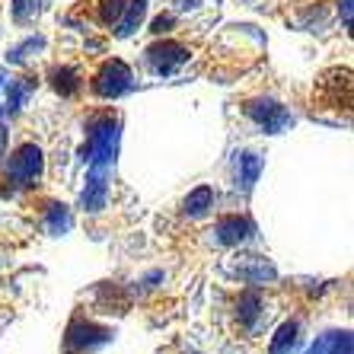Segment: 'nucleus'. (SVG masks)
<instances>
[{
    "label": "nucleus",
    "mask_w": 354,
    "mask_h": 354,
    "mask_svg": "<svg viewBox=\"0 0 354 354\" xmlns=\"http://www.w3.org/2000/svg\"><path fill=\"white\" fill-rule=\"evenodd\" d=\"M147 58L153 61V67H157L160 74H166V71H173L176 64L185 61V48H179L176 41H163V45H157V48L147 51Z\"/></svg>",
    "instance_id": "obj_4"
},
{
    "label": "nucleus",
    "mask_w": 354,
    "mask_h": 354,
    "mask_svg": "<svg viewBox=\"0 0 354 354\" xmlns=\"http://www.w3.org/2000/svg\"><path fill=\"white\" fill-rule=\"evenodd\" d=\"M86 86L96 99H115L131 86V71L118 58H106L86 74Z\"/></svg>",
    "instance_id": "obj_1"
},
{
    "label": "nucleus",
    "mask_w": 354,
    "mask_h": 354,
    "mask_svg": "<svg viewBox=\"0 0 354 354\" xmlns=\"http://www.w3.org/2000/svg\"><path fill=\"white\" fill-rule=\"evenodd\" d=\"M134 0H93L90 3V19L99 26H118L124 17V10L131 7Z\"/></svg>",
    "instance_id": "obj_3"
},
{
    "label": "nucleus",
    "mask_w": 354,
    "mask_h": 354,
    "mask_svg": "<svg viewBox=\"0 0 354 354\" xmlns=\"http://www.w3.org/2000/svg\"><path fill=\"white\" fill-rule=\"evenodd\" d=\"M316 106L335 109L338 115L345 112V118H348V112H351V74L342 71V67L322 74L319 80H316Z\"/></svg>",
    "instance_id": "obj_2"
}]
</instances>
